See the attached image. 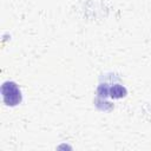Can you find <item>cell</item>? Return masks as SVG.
<instances>
[{"instance_id": "1", "label": "cell", "mask_w": 151, "mask_h": 151, "mask_svg": "<svg viewBox=\"0 0 151 151\" xmlns=\"http://www.w3.org/2000/svg\"><path fill=\"white\" fill-rule=\"evenodd\" d=\"M1 93L4 98V103L8 106H14L21 101V92L15 83L6 81L1 87Z\"/></svg>"}, {"instance_id": "2", "label": "cell", "mask_w": 151, "mask_h": 151, "mask_svg": "<svg viewBox=\"0 0 151 151\" xmlns=\"http://www.w3.org/2000/svg\"><path fill=\"white\" fill-rule=\"evenodd\" d=\"M109 93H110V96H111L112 98L119 99V98L125 97V94H126V88H125L124 86L119 85V84H116V85H113L112 87H110Z\"/></svg>"}]
</instances>
